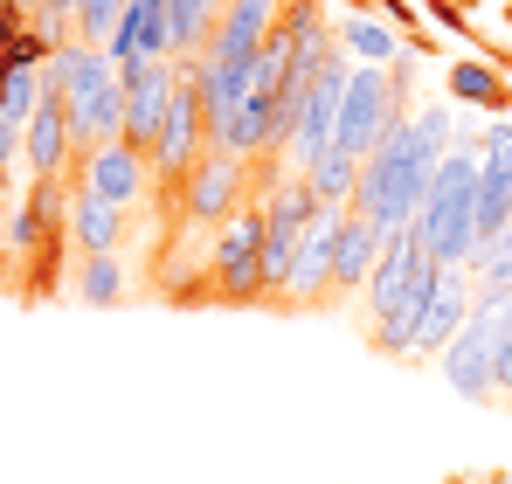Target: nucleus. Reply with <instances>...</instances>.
I'll return each mask as SVG.
<instances>
[{
    "label": "nucleus",
    "instance_id": "nucleus-17",
    "mask_svg": "<svg viewBox=\"0 0 512 484\" xmlns=\"http://www.w3.org/2000/svg\"><path fill=\"white\" fill-rule=\"evenodd\" d=\"M305 180H312V194H319V201H326V208H346V201H353V187H360V160H353V153H340V146H333V153H326V160L312 166V173H305Z\"/></svg>",
    "mask_w": 512,
    "mask_h": 484
},
{
    "label": "nucleus",
    "instance_id": "nucleus-19",
    "mask_svg": "<svg viewBox=\"0 0 512 484\" xmlns=\"http://www.w3.org/2000/svg\"><path fill=\"white\" fill-rule=\"evenodd\" d=\"M77 298L84 305H118L125 298V263L118 256H84L77 263Z\"/></svg>",
    "mask_w": 512,
    "mask_h": 484
},
{
    "label": "nucleus",
    "instance_id": "nucleus-14",
    "mask_svg": "<svg viewBox=\"0 0 512 484\" xmlns=\"http://www.w3.org/2000/svg\"><path fill=\"white\" fill-rule=\"evenodd\" d=\"M70 242L84 256H118L125 249V208H111V201H97V194L77 187V201H70Z\"/></svg>",
    "mask_w": 512,
    "mask_h": 484
},
{
    "label": "nucleus",
    "instance_id": "nucleus-15",
    "mask_svg": "<svg viewBox=\"0 0 512 484\" xmlns=\"http://www.w3.org/2000/svg\"><path fill=\"white\" fill-rule=\"evenodd\" d=\"M450 97H457V104H485V111H506V104H512L506 77H499L492 63H478V56L450 63Z\"/></svg>",
    "mask_w": 512,
    "mask_h": 484
},
{
    "label": "nucleus",
    "instance_id": "nucleus-3",
    "mask_svg": "<svg viewBox=\"0 0 512 484\" xmlns=\"http://www.w3.org/2000/svg\"><path fill=\"white\" fill-rule=\"evenodd\" d=\"M42 77H49L56 104H63V118H70L77 153H97V146L125 139V90H118V63H111L104 49H90V42H63V49L49 56Z\"/></svg>",
    "mask_w": 512,
    "mask_h": 484
},
{
    "label": "nucleus",
    "instance_id": "nucleus-9",
    "mask_svg": "<svg viewBox=\"0 0 512 484\" xmlns=\"http://www.w3.org/2000/svg\"><path fill=\"white\" fill-rule=\"evenodd\" d=\"M77 187L132 215V208H139V201L153 194V166H146V153H132L125 139H111V146L84 153V166H77Z\"/></svg>",
    "mask_w": 512,
    "mask_h": 484
},
{
    "label": "nucleus",
    "instance_id": "nucleus-5",
    "mask_svg": "<svg viewBox=\"0 0 512 484\" xmlns=\"http://www.w3.org/2000/svg\"><path fill=\"white\" fill-rule=\"evenodd\" d=\"M506 305L512 298H478L471 319L457 325V339L436 353L443 381L464 395V402H492L499 395V346H506Z\"/></svg>",
    "mask_w": 512,
    "mask_h": 484
},
{
    "label": "nucleus",
    "instance_id": "nucleus-24",
    "mask_svg": "<svg viewBox=\"0 0 512 484\" xmlns=\"http://www.w3.org/2000/svg\"><path fill=\"white\" fill-rule=\"evenodd\" d=\"M450 7H471V0H450Z\"/></svg>",
    "mask_w": 512,
    "mask_h": 484
},
{
    "label": "nucleus",
    "instance_id": "nucleus-12",
    "mask_svg": "<svg viewBox=\"0 0 512 484\" xmlns=\"http://www.w3.org/2000/svg\"><path fill=\"white\" fill-rule=\"evenodd\" d=\"M381 249H388V229H381V222H367L360 208H340V256H333V277H340V291H360V284L374 277Z\"/></svg>",
    "mask_w": 512,
    "mask_h": 484
},
{
    "label": "nucleus",
    "instance_id": "nucleus-21",
    "mask_svg": "<svg viewBox=\"0 0 512 484\" xmlns=\"http://www.w3.org/2000/svg\"><path fill=\"white\" fill-rule=\"evenodd\" d=\"M125 7H132V0H77V42H90V49H104Z\"/></svg>",
    "mask_w": 512,
    "mask_h": 484
},
{
    "label": "nucleus",
    "instance_id": "nucleus-1",
    "mask_svg": "<svg viewBox=\"0 0 512 484\" xmlns=\"http://www.w3.org/2000/svg\"><path fill=\"white\" fill-rule=\"evenodd\" d=\"M450 146H457V118H450V104H416V111H409V118H402L367 160H360V187H353L346 208H360V215L381 222L388 236L409 229Z\"/></svg>",
    "mask_w": 512,
    "mask_h": 484
},
{
    "label": "nucleus",
    "instance_id": "nucleus-23",
    "mask_svg": "<svg viewBox=\"0 0 512 484\" xmlns=\"http://www.w3.org/2000/svg\"><path fill=\"white\" fill-rule=\"evenodd\" d=\"M499 395H512V305H506V346H499Z\"/></svg>",
    "mask_w": 512,
    "mask_h": 484
},
{
    "label": "nucleus",
    "instance_id": "nucleus-13",
    "mask_svg": "<svg viewBox=\"0 0 512 484\" xmlns=\"http://www.w3.org/2000/svg\"><path fill=\"white\" fill-rule=\"evenodd\" d=\"M222 7H229V0H167V56L173 63H201V56H208Z\"/></svg>",
    "mask_w": 512,
    "mask_h": 484
},
{
    "label": "nucleus",
    "instance_id": "nucleus-22",
    "mask_svg": "<svg viewBox=\"0 0 512 484\" xmlns=\"http://www.w3.org/2000/svg\"><path fill=\"white\" fill-rule=\"evenodd\" d=\"M478 166L499 173V180H512V125H485V139H478Z\"/></svg>",
    "mask_w": 512,
    "mask_h": 484
},
{
    "label": "nucleus",
    "instance_id": "nucleus-8",
    "mask_svg": "<svg viewBox=\"0 0 512 484\" xmlns=\"http://www.w3.org/2000/svg\"><path fill=\"white\" fill-rule=\"evenodd\" d=\"M333 256H340V208H319L312 229H305V242H298V256H291V277L277 284L270 305H284V312H319V305H333V291H340Z\"/></svg>",
    "mask_w": 512,
    "mask_h": 484
},
{
    "label": "nucleus",
    "instance_id": "nucleus-10",
    "mask_svg": "<svg viewBox=\"0 0 512 484\" xmlns=\"http://www.w3.org/2000/svg\"><path fill=\"white\" fill-rule=\"evenodd\" d=\"M471 305H478L471 270L436 263V277H429V291H423V319H416V353H443L457 339V325L471 319Z\"/></svg>",
    "mask_w": 512,
    "mask_h": 484
},
{
    "label": "nucleus",
    "instance_id": "nucleus-4",
    "mask_svg": "<svg viewBox=\"0 0 512 484\" xmlns=\"http://www.w3.org/2000/svg\"><path fill=\"white\" fill-rule=\"evenodd\" d=\"M478 139L485 132H457V146L443 153L423 208H416V229H423L429 256L457 263V270H471V256H478Z\"/></svg>",
    "mask_w": 512,
    "mask_h": 484
},
{
    "label": "nucleus",
    "instance_id": "nucleus-2",
    "mask_svg": "<svg viewBox=\"0 0 512 484\" xmlns=\"http://www.w3.org/2000/svg\"><path fill=\"white\" fill-rule=\"evenodd\" d=\"M429 277H436V256H429L423 229H416V222H409V229H395L388 249H381V263H374V277L360 284L367 332H374V346H381V353H416V319H423Z\"/></svg>",
    "mask_w": 512,
    "mask_h": 484
},
{
    "label": "nucleus",
    "instance_id": "nucleus-16",
    "mask_svg": "<svg viewBox=\"0 0 512 484\" xmlns=\"http://www.w3.org/2000/svg\"><path fill=\"white\" fill-rule=\"evenodd\" d=\"M471 284H478V298H512V222L499 236L478 242V256H471Z\"/></svg>",
    "mask_w": 512,
    "mask_h": 484
},
{
    "label": "nucleus",
    "instance_id": "nucleus-6",
    "mask_svg": "<svg viewBox=\"0 0 512 484\" xmlns=\"http://www.w3.org/2000/svg\"><path fill=\"white\" fill-rule=\"evenodd\" d=\"M250 187L256 173L250 160H236V153H201V160L187 166V180H180V208H173V222L180 229H201V236H215L229 215H243L250 208Z\"/></svg>",
    "mask_w": 512,
    "mask_h": 484
},
{
    "label": "nucleus",
    "instance_id": "nucleus-7",
    "mask_svg": "<svg viewBox=\"0 0 512 484\" xmlns=\"http://www.w3.org/2000/svg\"><path fill=\"white\" fill-rule=\"evenodd\" d=\"M173 83H180V63H173V56H139V63H118V90H125V146H132V153H146V166H153L160 125H167Z\"/></svg>",
    "mask_w": 512,
    "mask_h": 484
},
{
    "label": "nucleus",
    "instance_id": "nucleus-18",
    "mask_svg": "<svg viewBox=\"0 0 512 484\" xmlns=\"http://www.w3.org/2000/svg\"><path fill=\"white\" fill-rule=\"evenodd\" d=\"M340 42L360 56V63H395V56H402L395 28H388V21H374V14H353V21L340 28Z\"/></svg>",
    "mask_w": 512,
    "mask_h": 484
},
{
    "label": "nucleus",
    "instance_id": "nucleus-11",
    "mask_svg": "<svg viewBox=\"0 0 512 484\" xmlns=\"http://www.w3.org/2000/svg\"><path fill=\"white\" fill-rule=\"evenodd\" d=\"M277 21H284V0H229L222 21H215L208 56H215V63H250L256 49L277 35Z\"/></svg>",
    "mask_w": 512,
    "mask_h": 484
},
{
    "label": "nucleus",
    "instance_id": "nucleus-20",
    "mask_svg": "<svg viewBox=\"0 0 512 484\" xmlns=\"http://www.w3.org/2000/svg\"><path fill=\"white\" fill-rule=\"evenodd\" d=\"M42 97H49V77H42V70H7V90H0V118L28 125Z\"/></svg>",
    "mask_w": 512,
    "mask_h": 484
}]
</instances>
